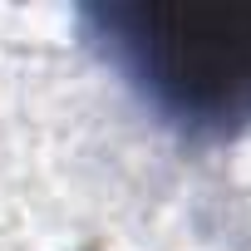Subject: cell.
I'll list each match as a JSON object with an SVG mask.
<instances>
[{
	"instance_id": "cell-1",
	"label": "cell",
	"mask_w": 251,
	"mask_h": 251,
	"mask_svg": "<svg viewBox=\"0 0 251 251\" xmlns=\"http://www.w3.org/2000/svg\"><path fill=\"white\" fill-rule=\"evenodd\" d=\"M89 40L173 123L251 128V0H138L84 10Z\"/></svg>"
}]
</instances>
